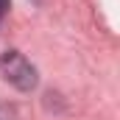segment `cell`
Returning <instances> with one entry per match:
<instances>
[{"instance_id": "obj_2", "label": "cell", "mask_w": 120, "mask_h": 120, "mask_svg": "<svg viewBox=\"0 0 120 120\" xmlns=\"http://www.w3.org/2000/svg\"><path fill=\"white\" fill-rule=\"evenodd\" d=\"M6 8H8V0H0V14H6Z\"/></svg>"}, {"instance_id": "obj_3", "label": "cell", "mask_w": 120, "mask_h": 120, "mask_svg": "<svg viewBox=\"0 0 120 120\" xmlns=\"http://www.w3.org/2000/svg\"><path fill=\"white\" fill-rule=\"evenodd\" d=\"M0 17H3V14H0Z\"/></svg>"}, {"instance_id": "obj_1", "label": "cell", "mask_w": 120, "mask_h": 120, "mask_svg": "<svg viewBox=\"0 0 120 120\" xmlns=\"http://www.w3.org/2000/svg\"><path fill=\"white\" fill-rule=\"evenodd\" d=\"M6 78L17 87V90L28 92L36 87V70L31 67V61H25L20 53H8L6 56Z\"/></svg>"}]
</instances>
